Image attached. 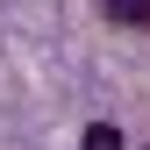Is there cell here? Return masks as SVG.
Segmentation results:
<instances>
[{
  "label": "cell",
  "instance_id": "1",
  "mask_svg": "<svg viewBox=\"0 0 150 150\" xmlns=\"http://www.w3.org/2000/svg\"><path fill=\"white\" fill-rule=\"evenodd\" d=\"M100 14L122 29H150V0H100Z\"/></svg>",
  "mask_w": 150,
  "mask_h": 150
},
{
  "label": "cell",
  "instance_id": "2",
  "mask_svg": "<svg viewBox=\"0 0 150 150\" xmlns=\"http://www.w3.org/2000/svg\"><path fill=\"white\" fill-rule=\"evenodd\" d=\"M79 150H129V143H122V129H115V122H93L86 136H79Z\"/></svg>",
  "mask_w": 150,
  "mask_h": 150
},
{
  "label": "cell",
  "instance_id": "3",
  "mask_svg": "<svg viewBox=\"0 0 150 150\" xmlns=\"http://www.w3.org/2000/svg\"><path fill=\"white\" fill-rule=\"evenodd\" d=\"M143 150H150V143H143Z\"/></svg>",
  "mask_w": 150,
  "mask_h": 150
}]
</instances>
